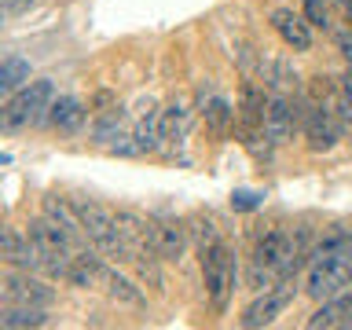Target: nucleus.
Returning <instances> with one entry per match:
<instances>
[{"label":"nucleus","mask_w":352,"mask_h":330,"mask_svg":"<svg viewBox=\"0 0 352 330\" xmlns=\"http://www.w3.org/2000/svg\"><path fill=\"white\" fill-rule=\"evenodd\" d=\"M154 253H158V261H180L184 250H187V228L180 220H162V224H154Z\"/></svg>","instance_id":"9d476101"},{"label":"nucleus","mask_w":352,"mask_h":330,"mask_svg":"<svg viewBox=\"0 0 352 330\" xmlns=\"http://www.w3.org/2000/svg\"><path fill=\"white\" fill-rule=\"evenodd\" d=\"M0 4H4V15H22L33 8V0H0Z\"/></svg>","instance_id":"a878e982"},{"label":"nucleus","mask_w":352,"mask_h":330,"mask_svg":"<svg viewBox=\"0 0 352 330\" xmlns=\"http://www.w3.org/2000/svg\"><path fill=\"white\" fill-rule=\"evenodd\" d=\"M352 283V239L349 235H330L312 250V264H308V286L305 290L316 301L341 294Z\"/></svg>","instance_id":"f257e3e1"},{"label":"nucleus","mask_w":352,"mask_h":330,"mask_svg":"<svg viewBox=\"0 0 352 330\" xmlns=\"http://www.w3.org/2000/svg\"><path fill=\"white\" fill-rule=\"evenodd\" d=\"M253 264H261L272 275H294L297 264H301V239H294L283 228L264 231L253 246Z\"/></svg>","instance_id":"f03ea898"},{"label":"nucleus","mask_w":352,"mask_h":330,"mask_svg":"<svg viewBox=\"0 0 352 330\" xmlns=\"http://www.w3.org/2000/svg\"><path fill=\"white\" fill-rule=\"evenodd\" d=\"M341 132H345V129H341L338 114L330 107H323V103H316L305 114V136H308V147H312V151H330L341 140Z\"/></svg>","instance_id":"0eeeda50"},{"label":"nucleus","mask_w":352,"mask_h":330,"mask_svg":"<svg viewBox=\"0 0 352 330\" xmlns=\"http://www.w3.org/2000/svg\"><path fill=\"white\" fill-rule=\"evenodd\" d=\"M338 52H341V55H345V59L352 63V26L338 33Z\"/></svg>","instance_id":"bb28decb"},{"label":"nucleus","mask_w":352,"mask_h":330,"mask_svg":"<svg viewBox=\"0 0 352 330\" xmlns=\"http://www.w3.org/2000/svg\"><path fill=\"white\" fill-rule=\"evenodd\" d=\"M52 286L33 279V275H19V272H8L4 275V301H22V305H41L48 308L52 305Z\"/></svg>","instance_id":"1a4fd4ad"},{"label":"nucleus","mask_w":352,"mask_h":330,"mask_svg":"<svg viewBox=\"0 0 352 330\" xmlns=\"http://www.w3.org/2000/svg\"><path fill=\"white\" fill-rule=\"evenodd\" d=\"M26 81H30V63L19 59V55H8V59L0 63V92L11 96L19 85H26Z\"/></svg>","instance_id":"f3484780"},{"label":"nucleus","mask_w":352,"mask_h":330,"mask_svg":"<svg viewBox=\"0 0 352 330\" xmlns=\"http://www.w3.org/2000/svg\"><path fill=\"white\" fill-rule=\"evenodd\" d=\"M202 253V279H206V294L213 301L217 312H224L231 301V290H235V257L224 242H213V246L198 250Z\"/></svg>","instance_id":"7ed1b4c3"},{"label":"nucleus","mask_w":352,"mask_h":330,"mask_svg":"<svg viewBox=\"0 0 352 330\" xmlns=\"http://www.w3.org/2000/svg\"><path fill=\"white\" fill-rule=\"evenodd\" d=\"M341 92H345V96H352V70H345V74H341Z\"/></svg>","instance_id":"cd10ccee"},{"label":"nucleus","mask_w":352,"mask_h":330,"mask_svg":"<svg viewBox=\"0 0 352 330\" xmlns=\"http://www.w3.org/2000/svg\"><path fill=\"white\" fill-rule=\"evenodd\" d=\"M103 283H107V294L114 297V301H121V305H143V290H140V286H132L125 275L103 268Z\"/></svg>","instance_id":"a211bd4d"},{"label":"nucleus","mask_w":352,"mask_h":330,"mask_svg":"<svg viewBox=\"0 0 352 330\" xmlns=\"http://www.w3.org/2000/svg\"><path fill=\"white\" fill-rule=\"evenodd\" d=\"M206 125L213 129V132H228V125H231V107H228V99H220V96H213L206 103Z\"/></svg>","instance_id":"412c9836"},{"label":"nucleus","mask_w":352,"mask_h":330,"mask_svg":"<svg viewBox=\"0 0 352 330\" xmlns=\"http://www.w3.org/2000/svg\"><path fill=\"white\" fill-rule=\"evenodd\" d=\"M341 11H345V19L352 22V0H349V4H345V8H341Z\"/></svg>","instance_id":"c85d7f7f"},{"label":"nucleus","mask_w":352,"mask_h":330,"mask_svg":"<svg viewBox=\"0 0 352 330\" xmlns=\"http://www.w3.org/2000/svg\"><path fill=\"white\" fill-rule=\"evenodd\" d=\"M349 286H352V283H349Z\"/></svg>","instance_id":"7c9ffc66"},{"label":"nucleus","mask_w":352,"mask_h":330,"mask_svg":"<svg viewBox=\"0 0 352 330\" xmlns=\"http://www.w3.org/2000/svg\"><path fill=\"white\" fill-rule=\"evenodd\" d=\"M52 96H55L52 81H33V85L22 88V92H15L4 103V114H0L4 129L15 132V129H26V125H37L44 118V110L52 107Z\"/></svg>","instance_id":"20e7f679"},{"label":"nucleus","mask_w":352,"mask_h":330,"mask_svg":"<svg viewBox=\"0 0 352 330\" xmlns=\"http://www.w3.org/2000/svg\"><path fill=\"white\" fill-rule=\"evenodd\" d=\"M0 327H8V330L44 327V308L41 305H22V301H4V308H0Z\"/></svg>","instance_id":"4468645a"},{"label":"nucleus","mask_w":352,"mask_h":330,"mask_svg":"<svg viewBox=\"0 0 352 330\" xmlns=\"http://www.w3.org/2000/svg\"><path fill=\"white\" fill-rule=\"evenodd\" d=\"M191 231H195V239H198V250H206V246H213V242H220L217 224H213L209 217H195V220H191Z\"/></svg>","instance_id":"4be33fe9"},{"label":"nucleus","mask_w":352,"mask_h":330,"mask_svg":"<svg viewBox=\"0 0 352 330\" xmlns=\"http://www.w3.org/2000/svg\"><path fill=\"white\" fill-rule=\"evenodd\" d=\"M187 129H191V107H187L184 99L162 110V132H165V140H184Z\"/></svg>","instance_id":"dca6fc26"},{"label":"nucleus","mask_w":352,"mask_h":330,"mask_svg":"<svg viewBox=\"0 0 352 330\" xmlns=\"http://www.w3.org/2000/svg\"><path fill=\"white\" fill-rule=\"evenodd\" d=\"M272 26H275V33H279V37L290 44L294 52H308V48H312L308 19L294 15V11H286V8H275V11H272Z\"/></svg>","instance_id":"9b49d317"},{"label":"nucleus","mask_w":352,"mask_h":330,"mask_svg":"<svg viewBox=\"0 0 352 330\" xmlns=\"http://www.w3.org/2000/svg\"><path fill=\"white\" fill-rule=\"evenodd\" d=\"M264 81H268L275 92L286 96V92L297 85V74L290 70V63H286V59H275V63H268V77H264Z\"/></svg>","instance_id":"aec40b11"},{"label":"nucleus","mask_w":352,"mask_h":330,"mask_svg":"<svg viewBox=\"0 0 352 330\" xmlns=\"http://www.w3.org/2000/svg\"><path fill=\"white\" fill-rule=\"evenodd\" d=\"M48 121L59 132H77L85 125V103L81 99H74V96H59V99H52V107H48Z\"/></svg>","instance_id":"ddd939ff"},{"label":"nucleus","mask_w":352,"mask_h":330,"mask_svg":"<svg viewBox=\"0 0 352 330\" xmlns=\"http://www.w3.org/2000/svg\"><path fill=\"white\" fill-rule=\"evenodd\" d=\"M334 4H338V8H345V4H349V0H334Z\"/></svg>","instance_id":"c756f323"},{"label":"nucleus","mask_w":352,"mask_h":330,"mask_svg":"<svg viewBox=\"0 0 352 330\" xmlns=\"http://www.w3.org/2000/svg\"><path fill=\"white\" fill-rule=\"evenodd\" d=\"M0 257H4L8 264L26 268V272H48V257H44V250L30 235L22 239L15 228H4V235H0Z\"/></svg>","instance_id":"423d86ee"},{"label":"nucleus","mask_w":352,"mask_h":330,"mask_svg":"<svg viewBox=\"0 0 352 330\" xmlns=\"http://www.w3.org/2000/svg\"><path fill=\"white\" fill-rule=\"evenodd\" d=\"M349 316H352V286H345V290L334 294V297H327L323 308L308 319V327L312 330H319V327H345Z\"/></svg>","instance_id":"f8f14e48"},{"label":"nucleus","mask_w":352,"mask_h":330,"mask_svg":"<svg viewBox=\"0 0 352 330\" xmlns=\"http://www.w3.org/2000/svg\"><path fill=\"white\" fill-rule=\"evenodd\" d=\"M261 191H235L231 195V209H239V213H250V209H257L261 206Z\"/></svg>","instance_id":"393cba45"},{"label":"nucleus","mask_w":352,"mask_h":330,"mask_svg":"<svg viewBox=\"0 0 352 330\" xmlns=\"http://www.w3.org/2000/svg\"><path fill=\"white\" fill-rule=\"evenodd\" d=\"M294 294H297V286H294V275H279V283L272 286L264 297H257L246 312H242V327H268L275 316L283 312L286 305L294 301Z\"/></svg>","instance_id":"39448f33"},{"label":"nucleus","mask_w":352,"mask_h":330,"mask_svg":"<svg viewBox=\"0 0 352 330\" xmlns=\"http://www.w3.org/2000/svg\"><path fill=\"white\" fill-rule=\"evenodd\" d=\"M121 132H125V114H121V110L114 107V110H107V114H99L96 118V125H92V140L96 143H114Z\"/></svg>","instance_id":"6ab92c4d"},{"label":"nucleus","mask_w":352,"mask_h":330,"mask_svg":"<svg viewBox=\"0 0 352 330\" xmlns=\"http://www.w3.org/2000/svg\"><path fill=\"white\" fill-rule=\"evenodd\" d=\"M305 4V19H308V26H316V30H330V11L323 0H301Z\"/></svg>","instance_id":"5701e85b"},{"label":"nucleus","mask_w":352,"mask_h":330,"mask_svg":"<svg viewBox=\"0 0 352 330\" xmlns=\"http://www.w3.org/2000/svg\"><path fill=\"white\" fill-rule=\"evenodd\" d=\"M136 147L140 154H151V151H158L162 147V140H165V132H162V110H147V114L140 118V125H136Z\"/></svg>","instance_id":"2eb2a0df"},{"label":"nucleus","mask_w":352,"mask_h":330,"mask_svg":"<svg viewBox=\"0 0 352 330\" xmlns=\"http://www.w3.org/2000/svg\"><path fill=\"white\" fill-rule=\"evenodd\" d=\"M294 125H297L294 103H290L283 92H275V96L268 99V107H264V121H261L264 136H268V143H290Z\"/></svg>","instance_id":"6e6552de"},{"label":"nucleus","mask_w":352,"mask_h":330,"mask_svg":"<svg viewBox=\"0 0 352 330\" xmlns=\"http://www.w3.org/2000/svg\"><path fill=\"white\" fill-rule=\"evenodd\" d=\"M330 110H334V114H338L341 129H345V132H352V96L338 92L334 99H330Z\"/></svg>","instance_id":"b1692460"}]
</instances>
